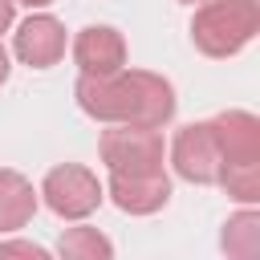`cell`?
Here are the masks:
<instances>
[{
	"label": "cell",
	"instance_id": "1",
	"mask_svg": "<svg viewBox=\"0 0 260 260\" xmlns=\"http://www.w3.org/2000/svg\"><path fill=\"white\" fill-rule=\"evenodd\" d=\"M81 114L93 122H126V126H154L162 130L175 118V85L150 69H114V73H81L73 85Z\"/></svg>",
	"mask_w": 260,
	"mask_h": 260
},
{
	"label": "cell",
	"instance_id": "2",
	"mask_svg": "<svg viewBox=\"0 0 260 260\" xmlns=\"http://www.w3.org/2000/svg\"><path fill=\"white\" fill-rule=\"evenodd\" d=\"M211 130L223 158L215 187H223L240 207L260 203V118L252 110H223L211 118Z\"/></svg>",
	"mask_w": 260,
	"mask_h": 260
},
{
	"label": "cell",
	"instance_id": "3",
	"mask_svg": "<svg viewBox=\"0 0 260 260\" xmlns=\"http://www.w3.org/2000/svg\"><path fill=\"white\" fill-rule=\"evenodd\" d=\"M260 32V0H199L191 45L203 57H236Z\"/></svg>",
	"mask_w": 260,
	"mask_h": 260
},
{
	"label": "cell",
	"instance_id": "4",
	"mask_svg": "<svg viewBox=\"0 0 260 260\" xmlns=\"http://www.w3.org/2000/svg\"><path fill=\"white\" fill-rule=\"evenodd\" d=\"M98 154L106 162V175H138V171H162L167 162V142L162 130L154 126H126L110 122L98 138Z\"/></svg>",
	"mask_w": 260,
	"mask_h": 260
},
{
	"label": "cell",
	"instance_id": "5",
	"mask_svg": "<svg viewBox=\"0 0 260 260\" xmlns=\"http://www.w3.org/2000/svg\"><path fill=\"white\" fill-rule=\"evenodd\" d=\"M37 195H41L45 207H49L53 215H61V219H89V215L102 207L106 187L98 183V175H93L89 167H81V162H61V167H53V171L41 179V191H37Z\"/></svg>",
	"mask_w": 260,
	"mask_h": 260
},
{
	"label": "cell",
	"instance_id": "6",
	"mask_svg": "<svg viewBox=\"0 0 260 260\" xmlns=\"http://www.w3.org/2000/svg\"><path fill=\"white\" fill-rule=\"evenodd\" d=\"M171 167L179 179L195 183V187H215L219 183V138L211 130V122H187L175 138H171Z\"/></svg>",
	"mask_w": 260,
	"mask_h": 260
},
{
	"label": "cell",
	"instance_id": "7",
	"mask_svg": "<svg viewBox=\"0 0 260 260\" xmlns=\"http://www.w3.org/2000/svg\"><path fill=\"white\" fill-rule=\"evenodd\" d=\"M12 53L20 57V65L28 69H53L61 57H65V24L49 12H37L24 16L16 24V37H12Z\"/></svg>",
	"mask_w": 260,
	"mask_h": 260
},
{
	"label": "cell",
	"instance_id": "8",
	"mask_svg": "<svg viewBox=\"0 0 260 260\" xmlns=\"http://www.w3.org/2000/svg\"><path fill=\"white\" fill-rule=\"evenodd\" d=\"M106 195L126 215H154L171 203V175L162 171H138V175H110Z\"/></svg>",
	"mask_w": 260,
	"mask_h": 260
},
{
	"label": "cell",
	"instance_id": "9",
	"mask_svg": "<svg viewBox=\"0 0 260 260\" xmlns=\"http://www.w3.org/2000/svg\"><path fill=\"white\" fill-rule=\"evenodd\" d=\"M73 61L81 73H114L126 65V37L114 24H85L73 37Z\"/></svg>",
	"mask_w": 260,
	"mask_h": 260
},
{
	"label": "cell",
	"instance_id": "10",
	"mask_svg": "<svg viewBox=\"0 0 260 260\" xmlns=\"http://www.w3.org/2000/svg\"><path fill=\"white\" fill-rule=\"evenodd\" d=\"M37 203H41L37 187L20 171L0 167V236L28 228V219L37 215Z\"/></svg>",
	"mask_w": 260,
	"mask_h": 260
},
{
	"label": "cell",
	"instance_id": "11",
	"mask_svg": "<svg viewBox=\"0 0 260 260\" xmlns=\"http://www.w3.org/2000/svg\"><path fill=\"white\" fill-rule=\"evenodd\" d=\"M219 248L236 260H256L260 256V211H256V203L228 215V223L219 232Z\"/></svg>",
	"mask_w": 260,
	"mask_h": 260
},
{
	"label": "cell",
	"instance_id": "12",
	"mask_svg": "<svg viewBox=\"0 0 260 260\" xmlns=\"http://www.w3.org/2000/svg\"><path fill=\"white\" fill-rule=\"evenodd\" d=\"M57 252L65 260H110L114 256V244L98 228H65L61 240H57Z\"/></svg>",
	"mask_w": 260,
	"mask_h": 260
},
{
	"label": "cell",
	"instance_id": "13",
	"mask_svg": "<svg viewBox=\"0 0 260 260\" xmlns=\"http://www.w3.org/2000/svg\"><path fill=\"white\" fill-rule=\"evenodd\" d=\"M0 256H28V260H45V256H49V248H41V244H32V240H4V244H0Z\"/></svg>",
	"mask_w": 260,
	"mask_h": 260
},
{
	"label": "cell",
	"instance_id": "14",
	"mask_svg": "<svg viewBox=\"0 0 260 260\" xmlns=\"http://www.w3.org/2000/svg\"><path fill=\"white\" fill-rule=\"evenodd\" d=\"M12 16H16V0H0V32L12 28Z\"/></svg>",
	"mask_w": 260,
	"mask_h": 260
},
{
	"label": "cell",
	"instance_id": "15",
	"mask_svg": "<svg viewBox=\"0 0 260 260\" xmlns=\"http://www.w3.org/2000/svg\"><path fill=\"white\" fill-rule=\"evenodd\" d=\"M8 73H12V61H8V49L0 45V85L8 81Z\"/></svg>",
	"mask_w": 260,
	"mask_h": 260
},
{
	"label": "cell",
	"instance_id": "16",
	"mask_svg": "<svg viewBox=\"0 0 260 260\" xmlns=\"http://www.w3.org/2000/svg\"><path fill=\"white\" fill-rule=\"evenodd\" d=\"M16 4H24V8H49L53 0H16Z\"/></svg>",
	"mask_w": 260,
	"mask_h": 260
},
{
	"label": "cell",
	"instance_id": "17",
	"mask_svg": "<svg viewBox=\"0 0 260 260\" xmlns=\"http://www.w3.org/2000/svg\"><path fill=\"white\" fill-rule=\"evenodd\" d=\"M179 4H199V0H179Z\"/></svg>",
	"mask_w": 260,
	"mask_h": 260
}]
</instances>
